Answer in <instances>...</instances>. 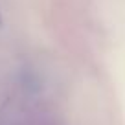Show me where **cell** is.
<instances>
[{
    "label": "cell",
    "mask_w": 125,
    "mask_h": 125,
    "mask_svg": "<svg viewBox=\"0 0 125 125\" xmlns=\"http://www.w3.org/2000/svg\"><path fill=\"white\" fill-rule=\"evenodd\" d=\"M0 26H2V15H0Z\"/></svg>",
    "instance_id": "6da1fadb"
}]
</instances>
